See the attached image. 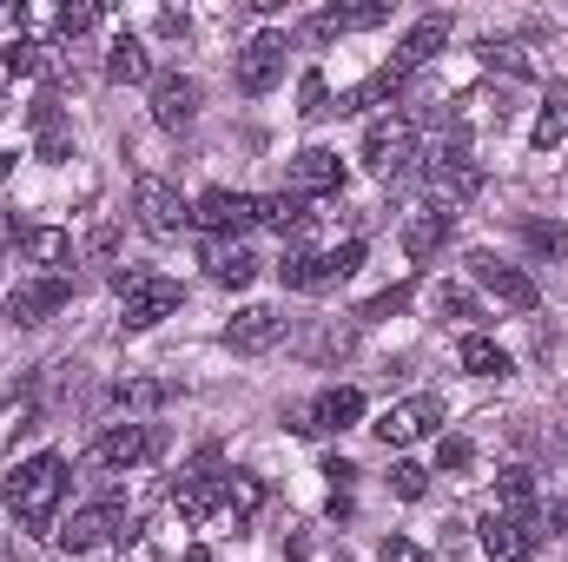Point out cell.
I'll return each instance as SVG.
<instances>
[{"label": "cell", "mask_w": 568, "mask_h": 562, "mask_svg": "<svg viewBox=\"0 0 568 562\" xmlns=\"http://www.w3.org/2000/svg\"><path fill=\"white\" fill-rule=\"evenodd\" d=\"M60 503H67V463H60L53 450L13 463V476H7V510L20 516V530H47V523L60 516Z\"/></svg>", "instance_id": "cell-1"}, {"label": "cell", "mask_w": 568, "mask_h": 562, "mask_svg": "<svg viewBox=\"0 0 568 562\" xmlns=\"http://www.w3.org/2000/svg\"><path fill=\"white\" fill-rule=\"evenodd\" d=\"M113 291H120V304H126V331H152V324H165L172 311H179V279H165V272H152V265H120L113 272Z\"/></svg>", "instance_id": "cell-2"}, {"label": "cell", "mask_w": 568, "mask_h": 562, "mask_svg": "<svg viewBox=\"0 0 568 562\" xmlns=\"http://www.w3.org/2000/svg\"><path fill=\"white\" fill-rule=\"evenodd\" d=\"M357 265H364V245L344 239V245H331V252H284L278 279L291 284V291H331V284L351 279Z\"/></svg>", "instance_id": "cell-3"}, {"label": "cell", "mask_w": 568, "mask_h": 562, "mask_svg": "<svg viewBox=\"0 0 568 562\" xmlns=\"http://www.w3.org/2000/svg\"><path fill=\"white\" fill-rule=\"evenodd\" d=\"M410 159H417V120H404V113H384V120H371L364 127V165L390 185V179H404L410 172Z\"/></svg>", "instance_id": "cell-4"}, {"label": "cell", "mask_w": 568, "mask_h": 562, "mask_svg": "<svg viewBox=\"0 0 568 562\" xmlns=\"http://www.w3.org/2000/svg\"><path fill=\"white\" fill-rule=\"evenodd\" d=\"M133 212H140V225L152 232V239H179V232L192 225V205H185L179 185L159 179V172H140V185H133Z\"/></svg>", "instance_id": "cell-5"}, {"label": "cell", "mask_w": 568, "mask_h": 562, "mask_svg": "<svg viewBox=\"0 0 568 562\" xmlns=\"http://www.w3.org/2000/svg\"><path fill=\"white\" fill-rule=\"evenodd\" d=\"M424 185H429V199H436L443 212H449V205H469V199L483 192V165H476L463 145H443V152H429Z\"/></svg>", "instance_id": "cell-6"}, {"label": "cell", "mask_w": 568, "mask_h": 562, "mask_svg": "<svg viewBox=\"0 0 568 562\" xmlns=\"http://www.w3.org/2000/svg\"><path fill=\"white\" fill-rule=\"evenodd\" d=\"M53 536H60V550H67V556H87V550H100V543H133L140 530L120 516V503H93V510L67 516Z\"/></svg>", "instance_id": "cell-7"}, {"label": "cell", "mask_w": 568, "mask_h": 562, "mask_svg": "<svg viewBox=\"0 0 568 562\" xmlns=\"http://www.w3.org/2000/svg\"><path fill=\"white\" fill-rule=\"evenodd\" d=\"M469 279L483 284L496 304H509V311H536V298H542L523 265H509V259H496V252H469Z\"/></svg>", "instance_id": "cell-8"}, {"label": "cell", "mask_w": 568, "mask_h": 562, "mask_svg": "<svg viewBox=\"0 0 568 562\" xmlns=\"http://www.w3.org/2000/svg\"><path fill=\"white\" fill-rule=\"evenodd\" d=\"M192 225L212 232V239H239L245 225H258V199H252V192H225V185H212V192H199Z\"/></svg>", "instance_id": "cell-9"}, {"label": "cell", "mask_w": 568, "mask_h": 562, "mask_svg": "<svg viewBox=\"0 0 568 562\" xmlns=\"http://www.w3.org/2000/svg\"><path fill=\"white\" fill-rule=\"evenodd\" d=\"M284 192H297V199H331V192H344V159H337L331 145H304V152L284 165Z\"/></svg>", "instance_id": "cell-10"}, {"label": "cell", "mask_w": 568, "mask_h": 562, "mask_svg": "<svg viewBox=\"0 0 568 562\" xmlns=\"http://www.w3.org/2000/svg\"><path fill=\"white\" fill-rule=\"evenodd\" d=\"M159 450V436L145 430V423H106L100 436H93V450H87V463L93 470H133Z\"/></svg>", "instance_id": "cell-11"}, {"label": "cell", "mask_w": 568, "mask_h": 562, "mask_svg": "<svg viewBox=\"0 0 568 562\" xmlns=\"http://www.w3.org/2000/svg\"><path fill=\"white\" fill-rule=\"evenodd\" d=\"M436 423H443V398H436V391H417V398L390 404V411H384V418L371 423V430H377L384 443H397V450H404V443H417V436H429Z\"/></svg>", "instance_id": "cell-12"}, {"label": "cell", "mask_w": 568, "mask_h": 562, "mask_svg": "<svg viewBox=\"0 0 568 562\" xmlns=\"http://www.w3.org/2000/svg\"><path fill=\"white\" fill-rule=\"evenodd\" d=\"M536 543H542V516H536V523L503 516V510H489V516H483V556H489V562H529V556H536Z\"/></svg>", "instance_id": "cell-13"}, {"label": "cell", "mask_w": 568, "mask_h": 562, "mask_svg": "<svg viewBox=\"0 0 568 562\" xmlns=\"http://www.w3.org/2000/svg\"><path fill=\"white\" fill-rule=\"evenodd\" d=\"M67 298H73V279H20L7 291V318L13 324H47L53 311H67Z\"/></svg>", "instance_id": "cell-14"}, {"label": "cell", "mask_w": 568, "mask_h": 562, "mask_svg": "<svg viewBox=\"0 0 568 562\" xmlns=\"http://www.w3.org/2000/svg\"><path fill=\"white\" fill-rule=\"evenodd\" d=\"M284 331H291V318H284L278 304H245V311L225 324V344H232V351H245V358H258V351L284 344Z\"/></svg>", "instance_id": "cell-15"}, {"label": "cell", "mask_w": 568, "mask_h": 562, "mask_svg": "<svg viewBox=\"0 0 568 562\" xmlns=\"http://www.w3.org/2000/svg\"><path fill=\"white\" fill-rule=\"evenodd\" d=\"M232 80H239V93H272V87L284 80V33H258V40H245Z\"/></svg>", "instance_id": "cell-16"}, {"label": "cell", "mask_w": 568, "mask_h": 562, "mask_svg": "<svg viewBox=\"0 0 568 562\" xmlns=\"http://www.w3.org/2000/svg\"><path fill=\"white\" fill-rule=\"evenodd\" d=\"M152 120H159L165 133H185V127L199 120V80H192V73H159V80H152Z\"/></svg>", "instance_id": "cell-17"}, {"label": "cell", "mask_w": 568, "mask_h": 562, "mask_svg": "<svg viewBox=\"0 0 568 562\" xmlns=\"http://www.w3.org/2000/svg\"><path fill=\"white\" fill-rule=\"evenodd\" d=\"M449 47V13H424L410 33H404V47H397V60H390V73L397 80H410V73H424L429 60Z\"/></svg>", "instance_id": "cell-18"}, {"label": "cell", "mask_w": 568, "mask_h": 562, "mask_svg": "<svg viewBox=\"0 0 568 562\" xmlns=\"http://www.w3.org/2000/svg\"><path fill=\"white\" fill-rule=\"evenodd\" d=\"M20 259H33L47 279H67V265H73V232H60V225H27V232H20Z\"/></svg>", "instance_id": "cell-19"}, {"label": "cell", "mask_w": 568, "mask_h": 562, "mask_svg": "<svg viewBox=\"0 0 568 562\" xmlns=\"http://www.w3.org/2000/svg\"><path fill=\"white\" fill-rule=\"evenodd\" d=\"M219 503H225V476H212V470H192V476H179V490H172V510H179L185 523H205Z\"/></svg>", "instance_id": "cell-20"}, {"label": "cell", "mask_w": 568, "mask_h": 562, "mask_svg": "<svg viewBox=\"0 0 568 562\" xmlns=\"http://www.w3.org/2000/svg\"><path fill=\"white\" fill-rule=\"evenodd\" d=\"M443 245H449V212H443V205H417V212L404 219V252L424 265V259H436Z\"/></svg>", "instance_id": "cell-21"}, {"label": "cell", "mask_w": 568, "mask_h": 562, "mask_svg": "<svg viewBox=\"0 0 568 562\" xmlns=\"http://www.w3.org/2000/svg\"><path fill=\"white\" fill-rule=\"evenodd\" d=\"M390 20V0H364V7H324L317 20H311V33L317 40H331V33H371V27H384Z\"/></svg>", "instance_id": "cell-22"}, {"label": "cell", "mask_w": 568, "mask_h": 562, "mask_svg": "<svg viewBox=\"0 0 568 562\" xmlns=\"http://www.w3.org/2000/svg\"><path fill=\"white\" fill-rule=\"evenodd\" d=\"M33 152H40L47 165H60V159L73 152V133H67V120H60V100H53V93H40V100H33Z\"/></svg>", "instance_id": "cell-23"}, {"label": "cell", "mask_w": 568, "mask_h": 562, "mask_svg": "<svg viewBox=\"0 0 568 562\" xmlns=\"http://www.w3.org/2000/svg\"><path fill=\"white\" fill-rule=\"evenodd\" d=\"M205 272H212V284H252L258 279V259H252V245H239V239H212L205 245Z\"/></svg>", "instance_id": "cell-24"}, {"label": "cell", "mask_w": 568, "mask_h": 562, "mask_svg": "<svg viewBox=\"0 0 568 562\" xmlns=\"http://www.w3.org/2000/svg\"><path fill=\"white\" fill-rule=\"evenodd\" d=\"M311 430H351V423L364 418V391H351V384H331V391H317L311 398Z\"/></svg>", "instance_id": "cell-25"}, {"label": "cell", "mask_w": 568, "mask_h": 562, "mask_svg": "<svg viewBox=\"0 0 568 562\" xmlns=\"http://www.w3.org/2000/svg\"><path fill=\"white\" fill-rule=\"evenodd\" d=\"M456 358H463L469 378H509V351H503L489 331H469V338L456 344Z\"/></svg>", "instance_id": "cell-26"}, {"label": "cell", "mask_w": 568, "mask_h": 562, "mask_svg": "<svg viewBox=\"0 0 568 562\" xmlns=\"http://www.w3.org/2000/svg\"><path fill=\"white\" fill-rule=\"evenodd\" d=\"M496 496H503V516L536 523V470H529V463H509V470L496 476Z\"/></svg>", "instance_id": "cell-27"}, {"label": "cell", "mask_w": 568, "mask_h": 562, "mask_svg": "<svg viewBox=\"0 0 568 562\" xmlns=\"http://www.w3.org/2000/svg\"><path fill=\"white\" fill-rule=\"evenodd\" d=\"M106 80H113V87H140V80H152V53H145V40H133V33L113 40V53H106Z\"/></svg>", "instance_id": "cell-28"}, {"label": "cell", "mask_w": 568, "mask_h": 562, "mask_svg": "<svg viewBox=\"0 0 568 562\" xmlns=\"http://www.w3.org/2000/svg\"><path fill=\"white\" fill-rule=\"evenodd\" d=\"M529 140H536V152H549V145L568 140V80H556V87L542 93V113H536Z\"/></svg>", "instance_id": "cell-29"}, {"label": "cell", "mask_w": 568, "mask_h": 562, "mask_svg": "<svg viewBox=\"0 0 568 562\" xmlns=\"http://www.w3.org/2000/svg\"><path fill=\"white\" fill-rule=\"evenodd\" d=\"M225 503H232L239 516H258V510H265V483H258L252 470H232V476H225Z\"/></svg>", "instance_id": "cell-30"}, {"label": "cell", "mask_w": 568, "mask_h": 562, "mask_svg": "<svg viewBox=\"0 0 568 562\" xmlns=\"http://www.w3.org/2000/svg\"><path fill=\"white\" fill-rule=\"evenodd\" d=\"M523 245H529L536 259H562L568 232H562V225H556V219H523Z\"/></svg>", "instance_id": "cell-31"}, {"label": "cell", "mask_w": 568, "mask_h": 562, "mask_svg": "<svg viewBox=\"0 0 568 562\" xmlns=\"http://www.w3.org/2000/svg\"><path fill=\"white\" fill-rule=\"evenodd\" d=\"M7 73H53V60H47L40 40H13L7 47Z\"/></svg>", "instance_id": "cell-32"}, {"label": "cell", "mask_w": 568, "mask_h": 562, "mask_svg": "<svg viewBox=\"0 0 568 562\" xmlns=\"http://www.w3.org/2000/svg\"><path fill=\"white\" fill-rule=\"evenodd\" d=\"M390 490H397L404 503H417V496L429 490V470L424 463H390Z\"/></svg>", "instance_id": "cell-33"}, {"label": "cell", "mask_w": 568, "mask_h": 562, "mask_svg": "<svg viewBox=\"0 0 568 562\" xmlns=\"http://www.w3.org/2000/svg\"><path fill=\"white\" fill-rule=\"evenodd\" d=\"M404 304H410V284H390V291H377L371 304H357V318H371V324H377V318H397Z\"/></svg>", "instance_id": "cell-34"}, {"label": "cell", "mask_w": 568, "mask_h": 562, "mask_svg": "<svg viewBox=\"0 0 568 562\" xmlns=\"http://www.w3.org/2000/svg\"><path fill=\"white\" fill-rule=\"evenodd\" d=\"M297 113H304V120H324V113H331V100H324V73H304V87H297Z\"/></svg>", "instance_id": "cell-35"}, {"label": "cell", "mask_w": 568, "mask_h": 562, "mask_svg": "<svg viewBox=\"0 0 568 562\" xmlns=\"http://www.w3.org/2000/svg\"><path fill=\"white\" fill-rule=\"evenodd\" d=\"M476 463V443L469 436H443L436 443V470H469Z\"/></svg>", "instance_id": "cell-36"}, {"label": "cell", "mask_w": 568, "mask_h": 562, "mask_svg": "<svg viewBox=\"0 0 568 562\" xmlns=\"http://www.w3.org/2000/svg\"><path fill=\"white\" fill-rule=\"evenodd\" d=\"M377 562H429V550H417L410 536H384L377 543Z\"/></svg>", "instance_id": "cell-37"}, {"label": "cell", "mask_w": 568, "mask_h": 562, "mask_svg": "<svg viewBox=\"0 0 568 562\" xmlns=\"http://www.w3.org/2000/svg\"><path fill=\"white\" fill-rule=\"evenodd\" d=\"M436 311H449V318H476V298L456 291V284H436Z\"/></svg>", "instance_id": "cell-38"}, {"label": "cell", "mask_w": 568, "mask_h": 562, "mask_svg": "<svg viewBox=\"0 0 568 562\" xmlns=\"http://www.w3.org/2000/svg\"><path fill=\"white\" fill-rule=\"evenodd\" d=\"M165 398H172L165 384H120L113 391V404H165Z\"/></svg>", "instance_id": "cell-39"}, {"label": "cell", "mask_w": 568, "mask_h": 562, "mask_svg": "<svg viewBox=\"0 0 568 562\" xmlns=\"http://www.w3.org/2000/svg\"><path fill=\"white\" fill-rule=\"evenodd\" d=\"M100 20V7H60V33H87Z\"/></svg>", "instance_id": "cell-40"}, {"label": "cell", "mask_w": 568, "mask_h": 562, "mask_svg": "<svg viewBox=\"0 0 568 562\" xmlns=\"http://www.w3.org/2000/svg\"><path fill=\"white\" fill-rule=\"evenodd\" d=\"M542 523H549V530H556V536L568 543V496H556V503L542 510Z\"/></svg>", "instance_id": "cell-41"}, {"label": "cell", "mask_w": 568, "mask_h": 562, "mask_svg": "<svg viewBox=\"0 0 568 562\" xmlns=\"http://www.w3.org/2000/svg\"><path fill=\"white\" fill-rule=\"evenodd\" d=\"M7 172H13V152H0V179H7Z\"/></svg>", "instance_id": "cell-42"}, {"label": "cell", "mask_w": 568, "mask_h": 562, "mask_svg": "<svg viewBox=\"0 0 568 562\" xmlns=\"http://www.w3.org/2000/svg\"><path fill=\"white\" fill-rule=\"evenodd\" d=\"M0 245H7V225H0Z\"/></svg>", "instance_id": "cell-43"}]
</instances>
